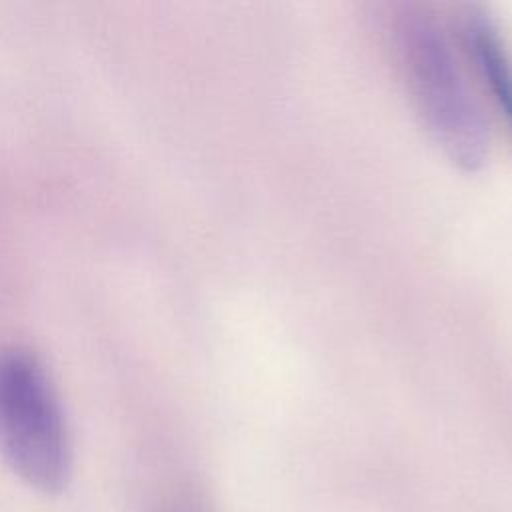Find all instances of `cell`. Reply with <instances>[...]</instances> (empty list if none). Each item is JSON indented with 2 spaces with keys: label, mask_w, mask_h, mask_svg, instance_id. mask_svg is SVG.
Returning <instances> with one entry per match:
<instances>
[{
  "label": "cell",
  "mask_w": 512,
  "mask_h": 512,
  "mask_svg": "<svg viewBox=\"0 0 512 512\" xmlns=\"http://www.w3.org/2000/svg\"><path fill=\"white\" fill-rule=\"evenodd\" d=\"M160 512H204V510L190 500H176V502H170L168 506H164Z\"/></svg>",
  "instance_id": "cell-4"
},
{
  "label": "cell",
  "mask_w": 512,
  "mask_h": 512,
  "mask_svg": "<svg viewBox=\"0 0 512 512\" xmlns=\"http://www.w3.org/2000/svg\"><path fill=\"white\" fill-rule=\"evenodd\" d=\"M398 50L412 100L426 130L462 168L484 164L490 134L444 26L424 8H408L398 24Z\"/></svg>",
  "instance_id": "cell-1"
},
{
  "label": "cell",
  "mask_w": 512,
  "mask_h": 512,
  "mask_svg": "<svg viewBox=\"0 0 512 512\" xmlns=\"http://www.w3.org/2000/svg\"><path fill=\"white\" fill-rule=\"evenodd\" d=\"M0 456L28 486L58 492L72 466L66 414L50 372L26 346H0Z\"/></svg>",
  "instance_id": "cell-2"
},
{
  "label": "cell",
  "mask_w": 512,
  "mask_h": 512,
  "mask_svg": "<svg viewBox=\"0 0 512 512\" xmlns=\"http://www.w3.org/2000/svg\"><path fill=\"white\" fill-rule=\"evenodd\" d=\"M462 50L512 132V50L486 10L466 6L460 14Z\"/></svg>",
  "instance_id": "cell-3"
}]
</instances>
